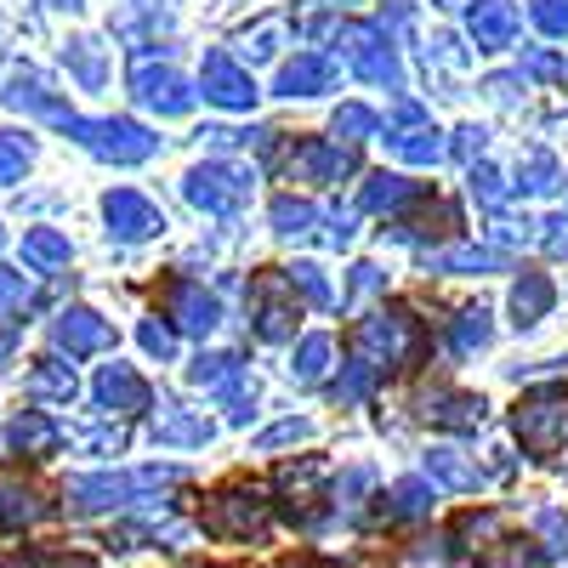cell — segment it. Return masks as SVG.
I'll return each mask as SVG.
<instances>
[{
	"label": "cell",
	"instance_id": "1",
	"mask_svg": "<svg viewBox=\"0 0 568 568\" xmlns=\"http://www.w3.org/2000/svg\"><path fill=\"white\" fill-rule=\"evenodd\" d=\"M511 426H517V438H524L529 455H551V449L568 438V387H540V393H529L524 404H517Z\"/></svg>",
	"mask_w": 568,
	"mask_h": 568
},
{
	"label": "cell",
	"instance_id": "2",
	"mask_svg": "<svg viewBox=\"0 0 568 568\" xmlns=\"http://www.w3.org/2000/svg\"><path fill=\"white\" fill-rule=\"evenodd\" d=\"M353 342H358L364 353H375L382 364H409V358H415V324H409L404 313H382V318H364V324L353 329Z\"/></svg>",
	"mask_w": 568,
	"mask_h": 568
},
{
	"label": "cell",
	"instance_id": "3",
	"mask_svg": "<svg viewBox=\"0 0 568 568\" xmlns=\"http://www.w3.org/2000/svg\"><path fill=\"white\" fill-rule=\"evenodd\" d=\"M251 194V171L245 165H205L187 176V200L205 205V211H233Z\"/></svg>",
	"mask_w": 568,
	"mask_h": 568
},
{
	"label": "cell",
	"instance_id": "4",
	"mask_svg": "<svg viewBox=\"0 0 568 568\" xmlns=\"http://www.w3.org/2000/svg\"><path fill=\"white\" fill-rule=\"evenodd\" d=\"M205 98L222 103V109H251L256 103V85H251V74L233 63L227 52H211L205 58Z\"/></svg>",
	"mask_w": 568,
	"mask_h": 568
},
{
	"label": "cell",
	"instance_id": "5",
	"mask_svg": "<svg viewBox=\"0 0 568 568\" xmlns=\"http://www.w3.org/2000/svg\"><path fill=\"white\" fill-rule=\"evenodd\" d=\"M342 45H347V63H353L364 80H375V85H393V80H398V63H393V52L382 45V34H375V29H347Z\"/></svg>",
	"mask_w": 568,
	"mask_h": 568
},
{
	"label": "cell",
	"instance_id": "6",
	"mask_svg": "<svg viewBox=\"0 0 568 568\" xmlns=\"http://www.w3.org/2000/svg\"><path fill=\"white\" fill-rule=\"evenodd\" d=\"M205 524H211L216 535L245 540V535H256V529H262V500H256V495H245V489H233V495H222V500L211 506Z\"/></svg>",
	"mask_w": 568,
	"mask_h": 568
},
{
	"label": "cell",
	"instance_id": "7",
	"mask_svg": "<svg viewBox=\"0 0 568 568\" xmlns=\"http://www.w3.org/2000/svg\"><path fill=\"white\" fill-rule=\"evenodd\" d=\"M329 85H336V69H329V58H318V52H302L296 63H284V74H278L284 98H318V91H329Z\"/></svg>",
	"mask_w": 568,
	"mask_h": 568
},
{
	"label": "cell",
	"instance_id": "8",
	"mask_svg": "<svg viewBox=\"0 0 568 568\" xmlns=\"http://www.w3.org/2000/svg\"><path fill=\"white\" fill-rule=\"evenodd\" d=\"M471 34H478L484 52H500V45H511V34H517V7H511V0H478V7H471Z\"/></svg>",
	"mask_w": 568,
	"mask_h": 568
},
{
	"label": "cell",
	"instance_id": "9",
	"mask_svg": "<svg viewBox=\"0 0 568 568\" xmlns=\"http://www.w3.org/2000/svg\"><path fill=\"white\" fill-rule=\"evenodd\" d=\"M426 478L433 484H444V489H460V495H471L484 484V471L471 466L460 449H426Z\"/></svg>",
	"mask_w": 568,
	"mask_h": 568
},
{
	"label": "cell",
	"instance_id": "10",
	"mask_svg": "<svg viewBox=\"0 0 568 568\" xmlns=\"http://www.w3.org/2000/svg\"><path fill=\"white\" fill-rule=\"evenodd\" d=\"M211 433H216L211 420H200V415H176V409H165V415L154 420V438L171 444V449H200V444H211Z\"/></svg>",
	"mask_w": 568,
	"mask_h": 568
},
{
	"label": "cell",
	"instance_id": "11",
	"mask_svg": "<svg viewBox=\"0 0 568 568\" xmlns=\"http://www.w3.org/2000/svg\"><path fill=\"white\" fill-rule=\"evenodd\" d=\"M171 307H176V324L194 329V336H211V329H216V302L205 291H194V284H176Z\"/></svg>",
	"mask_w": 568,
	"mask_h": 568
},
{
	"label": "cell",
	"instance_id": "12",
	"mask_svg": "<svg viewBox=\"0 0 568 568\" xmlns=\"http://www.w3.org/2000/svg\"><path fill=\"white\" fill-rule=\"evenodd\" d=\"M426 415L438 426H484V398L471 393H433L426 398Z\"/></svg>",
	"mask_w": 568,
	"mask_h": 568
},
{
	"label": "cell",
	"instance_id": "13",
	"mask_svg": "<svg viewBox=\"0 0 568 568\" xmlns=\"http://www.w3.org/2000/svg\"><path fill=\"white\" fill-rule=\"evenodd\" d=\"M387 500H393L387 511L398 517V524H415V517L433 511V478H398Z\"/></svg>",
	"mask_w": 568,
	"mask_h": 568
},
{
	"label": "cell",
	"instance_id": "14",
	"mask_svg": "<svg viewBox=\"0 0 568 568\" xmlns=\"http://www.w3.org/2000/svg\"><path fill=\"white\" fill-rule=\"evenodd\" d=\"M109 222H114L120 233H131V240H142V233L160 227V211L142 205L136 194H114V200H109Z\"/></svg>",
	"mask_w": 568,
	"mask_h": 568
},
{
	"label": "cell",
	"instance_id": "15",
	"mask_svg": "<svg viewBox=\"0 0 568 568\" xmlns=\"http://www.w3.org/2000/svg\"><path fill=\"white\" fill-rule=\"evenodd\" d=\"M546 307H551V278H546V273H524V278H517V291H511L517 324H535Z\"/></svg>",
	"mask_w": 568,
	"mask_h": 568
},
{
	"label": "cell",
	"instance_id": "16",
	"mask_svg": "<svg viewBox=\"0 0 568 568\" xmlns=\"http://www.w3.org/2000/svg\"><path fill=\"white\" fill-rule=\"evenodd\" d=\"M387 142H393V154H398V160H409V165H438V160H444L438 131H426V125L398 131V136H387Z\"/></svg>",
	"mask_w": 568,
	"mask_h": 568
},
{
	"label": "cell",
	"instance_id": "17",
	"mask_svg": "<svg viewBox=\"0 0 568 568\" xmlns=\"http://www.w3.org/2000/svg\"><path fill=\"white\" fill-rule=\"evenodd\" d=\"M142 103H154L165 114H182L187 103H194V91H187L176 74H142Z\"/></svg>",
	"mask_w": 568,
	"mask_h": 568
},
{
	"label": "cell",
	"instance_id": "18",
	"mask_svg": "<svg viewBox=\"0 0 568 568\" xmlns=\"http://www.w3.org/2000/svg\"><path fill=\"white\" fill-rule=\"evenodd\" d=\"M409 200H420V187L415 182H404V176H369V187H364V205L369 211H398V205H409Z\"/></svg>",
	"mask_w": 568,
	"mask_h": 568
},
{
	"label": "cell",
	"instance_id": "19",
	"mask_svg": "<svg viewBox=\"0 0 568 568\" xmlns=\"http://www.w3.org/2000/svg\"><path fill=\"white\" fill-rule=\"evenodd\" d=\"M535 540H540V557H568V511H557V506H546V511H535Z\"/></svg>",
	"mask_w": 568,
	"mask_h": 568
},
{
	"label": "cell",
	"instance_id": "20",
	"mask_svg": "<svg viewBox=\"0 0 568 568\" xmlns=\"http://www.w3.org/2000/svg\"><path fill=\"white\" fill-rule=\"evenodd\" d=\"M187 375H194V387H211V393H222V387L233 382V375H240V358H233V353H200Z\"/></svg>",
	"mask_w": 568,
	"mask_h": 568
},
{
	"label": "cell",
	"instance_id": "21",
	"mask_svg": "<svg viewBox=\"0 0 568 568\" xmlns=\"http://www.w3.org/2000/svg\"><path fill=\"white\" fill-rule=\"evenodd\" d=\"M329 353H336V342L329 336H307L302 347H296V382H324V369H329Z\"/></svg>",
	"mask_w": 568,
	"mask_h": 568
},
{
	"label": "cell",
	"instance_id": "22",
	"mask_svg": "<svg viewBox=\"0 0 568 568\" xmlns=\"http://www.w3.org/2000/svg\"><path fill=\"white\" fill-rule=\"evenodd\" d=\"M98 393L109 398V404H120V409H142V398H149V393H142V382H136V375L131 369H103V382H98Z\"/></svg>",
	"mask_w": 568,
	"mask_h": 568
},
{
	"label": "cell",
	"instance_id": "23",
	"mask_svg": "<svg viewBox=\"0 0 568 568\" xmlns=\"http://www.w3.org/2000/svg\"><path fill=\"white\" fill-rule=\"evenodd\" d=\"M455 347H460V353L489 347V313H484V307H471V313L455 318Z\"/></svg>",
	"mask_w": 568,
	"mask_h": 568
},
{
	"label": "cell",
	"instance_id": "24",
	"mask_svg": "<svg viewBox=\"0 0 568 568\" xmlns=\"http://www.w3.org/2000/svg\"><path fill=\"white\" fill-rule=\"evenodd\" d=\"M302 438H313V420H278V426H267V433L256 438V449L262 455H273V449H284V444H302Z\"/></svg>",
	"mask_w": 568,
	"mask_h": 568
},
{
	"label": "cell",
	"instance_id": "25",
	"mask_svg": "<svg viewBox=\"0 0 568 568\" xmlns=\"http://www.w3.org/2000/svg\"><path fill=\"white\" fill-rule=\"evenodd\" d=\"M460 540H471V551H489L500 540V517L495 511H471L466 524H460Z\"/></svg>",
	"mask_w": 568,
	"mask_h": 568
},
{
	"label": "cell",
	"instance_id": "26",
	"mask_svg": "<svg viewBox=\"0 0 568 568\" xmlns=\"http://www.w3.org/2000/svg\"><path fill=\"white\" fill-rule=\"evenodd\" d=\"M291 291L307 302V307H329V284L318 267H291Z\"/></svg>",
	"mask_w": 568,
	"mask_h": 568
},
{
	"label": "cell",
	"instance_id": "27",
	"mask_svg": "<svg viewBox=\"0 0 568 568\" xmlns=\"http://www.w3.org/2000/svg\"><path fill=\"white\" fill-rule=\"evenodd\" d=\"M273 222H278V233H307V227L318 222V211H313L307 200H278V205H273Z\"/></svg>",
	"mask_w": 568,
	"mask_h": 568
},
{
	"label": "cell",
	"instance_id": "28",
	"mask_svg": "<svg viewBox=\"0 0 568 568\" xmlns=\"http://www.w3.org/2000/svg\"><path fill=\"white\" fill-rule=\"evenodd\" d=\"M484 568H540V551H524V546H489L484 551Z\"/></svg>",
	"mask_w": 568,
	"mask_h": 568
},
{
	"label": "cell",
	"instance_id": "29",
	"mask_svg": "<svg viewBox=\"0 0 568 568\" xmlns=\"http://www.w3.org/2000/svg\"><path fill=\"white\" fill-rule=\"evenodd\" d=\"M529 18L546 34H568V0H529Z\"/></svg>",
	"mask_w": 568,
	"mask_h": 568
},
{
	"label": "cell",
	"instance_id": "30",
	"mask_svg": "<svg viewBox=\"0 0 568 568\" xmlns=\"http://www.w3.org/2000/svg\"><path fill=\"white\" fill-rule=\"evenodd\" d=\"M375 131V114L369 109H358V103H347L342 114H336V136H347V142H364Z\"/></svg>",
	"mask_w": 568,
	"mask_h": 568
},
{
	"label": "cell",
	"instance_id": "31",
	"mask_svg": "<svg viewBox=\"0 0 568 568\" xmlns=\"http://www.w3.org/2000/svg\"><path fill=\"white\" fill-rule=\"evenodd\" d=\"M524 182L535 187V194H551V187L562 182V171H557V160H546V154H535V160H529V171H524Z\"/></svg>",
	"mask_w": 568,
	"mask_h": 568
},
{
	"label": "cell",
	"instance_id": "32",
	"mask_svg": "<svg viewBox=\"0 0 568 568\" xmlns=\"http://www.w3.org/2000/svg\"><path fill=\"white\" fill-rule=\"evenodd\" d=\"M63 342H74V347H98V342H103V324H91V313H74V324H63Z\"/></svg>",
	"mask_w": 568,
	"mask_h": 568
},
{
	"label": "cell",
	"instance_id": "33",
	"mask_svg": "<svg viewBox=\"0 0 568 568\" xmlns=\"http://www.w3.org/2000/svg\"><path fill=\"white\" fill-rule=\"evenodd\" d=\"M369 382H375V369L358 364V369H347V382H336V398H342V404H358V398L369 393Z\"/></svg>",
	"mask_w": 568,
	"mask_h": 568
},
{
	"label": "cell",
	"instance_id": "34",
	"mask_svg": "<svg viewBox=\"0 0 568 568\" xmlns=\"http://www.w3.org/2000/svg\"><path fill=\"white\" fill-rule=\"evenodd\" d=\"M471 194H478L484 205H500L506 187H500V176H495V171H471Z\"/></svg>",
	"mask_w": 568,
	"mask_h": 568
},
{
	"label": "cell",
	"instance_id": "35",
	"mask_svg": "<svg viewBox=\"0 0 568 568\" xmlns=\"http://www.w3.org/2000/svg\"><path fill=\"white\" fill-rule=\"evenodd\" d=\"M142 347H149V353H171V329H160V324H149V329H142Z\"/></svg>",
	"mask_w": 568,
	"mask_h": 568
}]
</instances>
